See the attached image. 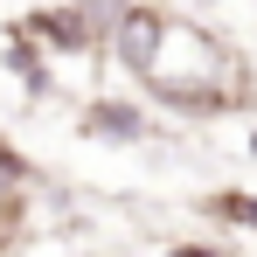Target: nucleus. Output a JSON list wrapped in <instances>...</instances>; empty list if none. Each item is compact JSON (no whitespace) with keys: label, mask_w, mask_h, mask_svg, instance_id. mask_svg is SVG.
<instances>
[{"label":"nucleus","mask_w":257,"mask_h":257,"mask_svg":"<svg viewBox=\"0 0 257 257\" xmlns=\"http://www.w3.org/2000/svg\"><path fill=\"white\" fill-rule=\"evenodd\" d=\"M84 132H90V139H118V146H132V139H146V111L125 104V97H90Z\"/></svg>","instance_id":"7ed1b4c3"},{"label":"nucleus","mask_w":257,"mask_h":257,"mask_svg":"<svg viewBox=\"0 0 257 257\" xmlns=\"http://www.w3.org/2000/svg\"><path fill=\"white\" fill-rule=\"evenodd\" d=\"M160 257H222L215 243H174V250H160Z\"/></svg>","instance_id":"39448f33"},{"label":"nucleus","mask_w":257,"mask_h":257,"mask_svg":"<svg viewBox=\"0 0 257 257\" xmlns=\"http://www.w3.org/2000/svg\"><path fill=\"white\" fill-rule=\"evenodd\" d=\"M202 209L222 215V222H243V229H257V195H209Z\"/></svg>","instance_id":"20e7f679"},{"label":"nucleus","mask_w":257,"mask_h":257,"mask_svg":"<svg viewBox=\"0 0 257 257\" xmlns=\"http://www.w3.org/2000/svg\"><path fill=\"white\" fill-rule=\"evenodd\" d=\"M21 35H35L42 49H97V28L84 21V7H35L28 21H14Z\"/></svg>","instance_id":"f03ea898"},{"label":"nucleus","mask_w":257,"mask_h":257,"mask_svg":"<svg viewBox=\"0 0 257 257\" xmlns=\"http://www.w3.org/2000/svg\"><path fill=\"white\" fill-rule=\"evenodd\" d=\"M188 7H209V0H188Z\"/></svg>","instance_id":"423d86ee"},{"label":"nucleus","mask_w":257,"mask_h":257,"mask_svg":"<svg viewBox=\"0 0 257 257\" xmlns=\"http://www.w3.org/2000/svg\"><path fill=\"white\" fill-rule=\"evenodd\" d=\"M250 153H257V132H250Z\"/></svg>","instance_id":"0eeeda50"},{"label":"nucleus","mask_w":257,"mask_h":257,"mask_svg":"<svg viewBox=\"0 0 257 257\" xmlns=\"http://www.w3.org/2000/svg\"><path fill=\"white\" fill-rule=\"evenodd\" d=\"M167 28H174L167 7H139V0H125V7H118V21H111V49H118V63H125L132 77H146V70L160 63Z\"/></svg>","instance_id":"f257e3e1"}]
</instances>
